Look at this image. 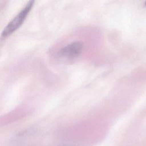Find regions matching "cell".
<instances>
[{"instance_id": "obj_1", "label": "cell", "mask_w": 146, "mask_h": 146, "mask_svg": "<svg viewBox=\"0 0 146 146\" xmlns=\"http://www.w3.org/2000/svg\"><path fill=\"white\" fill-rule=\"evenodd\" d=\"M34 2L33 1H29L25 7L7 24L2 33V38L8 37L22 25L27 15L31 10Z\"/></svg>"}, {"instance_id": "obj_2", "label": "cell", "mask_w": 146, "mask_h": 146, "mask_svg": "<svg viewBox=\"0 0 146 146\" xmlns=\"http://www.w3.org/2000/svg\"><path fill=\"white\" fill-rule=\"evenodd\" d=\"M83 48V43L79 41L71 42L63 47L59 51V56L66 59H73L79 56Z\"/></svg>"}, {"instance_id": "obj_3", "label": "cell", "mask_w": 146, "mask_h": 146, "mask_svg": "<svg viewBox=\"0 0 146 146\" xmlns=\"http://www.w3.org/2000/svg\"><path fill=\"white\" fill-rule=\"evenodd\" d=\"M145 5H146V3H145Z\"/></svg>"}]
</instances>
